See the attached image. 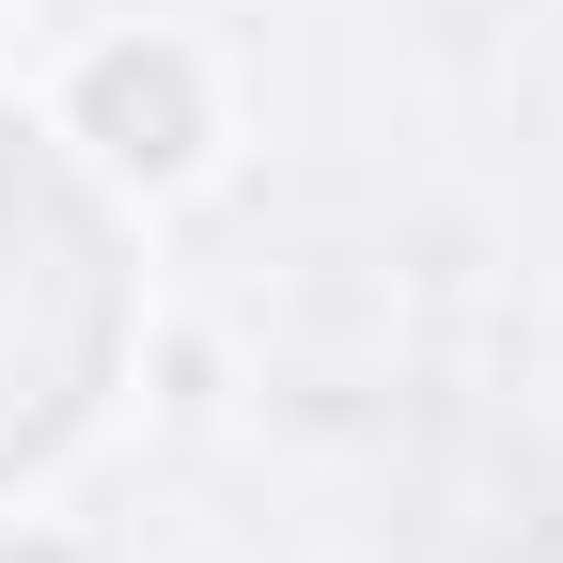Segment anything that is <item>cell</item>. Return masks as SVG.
<instances>
[{"label": "cell", "instance_id": "obj_1", "mask_svg": "<svg viewBox=\"0 0 563 563\" xmlns=\"http://www.w3.org/2000/svg\"><path fill=\"white\" fill-rule=\"evenodd\" d=\"M47 141H79L110 188H188L220 157V79H203L188 32H110V47L63 63V125Z\"/></svg>", "mask_w": 563, "mask_h": 563}, {"label": "cell", "instance_id": "obj_2", "mask_svg": "<svg viewBox=\"0 0 563 563\" xmlns=\"http://www.w3.org/2000/svg\"><path fill=\"white\" fill-rule=\"evenodd\" d=\"M0 32H16V16H0Z\"/></svg>", "mask_w": 563, "mask_h": 563}]
</instances>
